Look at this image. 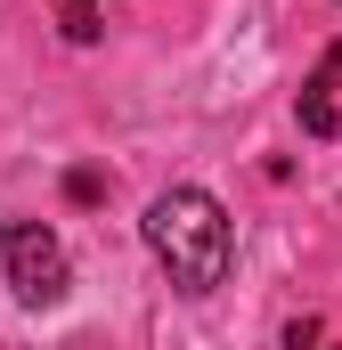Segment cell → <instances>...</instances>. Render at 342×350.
<instances>
[{
    "mask_svg": "<svg viewBox=\"0 0 342 350\" xmlns=\"http://www.w3.org/2000/svg\"><path fill=\"white\" fill-rule=\"evenodd\" d=\"M0 269H8L16 301H33V310H57L66 285H74V261H66L57 228H41V220H8L0 228Z\"/></svg>",
    "mask_w": 342,
    "mask_h": 350,
    "instance_id": "7a4b0ae2",
    "label": "cell"
},
{
    "mask_svg": "<svg viewBox=\"0 0 342 350\" xmlns=\"http://www.w3.org/2000/svg\"><path fill=\"white\" fill-rule=\"evenodd\" d=\"M57 25H66V41H98L106 33V0H57Z\"/></svg>",
    "mask_w": 342,
    "mask_h": 350,
    "instance_id": "277c9868",
    "label": "cell"
},
{
    "mask_svg": "<svg viewBox=\"0 0 342 350\" xmlns=\"http://www.w3.org/2000/svg\"><path fill=\"white\" fill-rule=\"evenodd\" d=\"M326 350H342V342H326Z\"/></svg>",
    "mask_w": 342,
    "mask_h": 350,
    "instance_id": "8992f818",
    "label": "cell"
},
{
    "mask_svg": "<svg viewBox=\"0 0 342 350\" xmlns=\"http://www.w3.org/2000/svg\"><path fill=\"white\" fill-rule=\"evenodd\" d=\"M147 253L171 269L179 293H220L228 285V261H237V228L220 212V196L204 187H163L147 204Z\"/></svg>",
    "mask_w": 342,
    "mask_h": 350,
    "instance_id": "6da1fadb",
    "label": "cell"
},
{
    "mask_svg": "<svg viewBox=\"0 0 342 350\" xmlns=\"http://www.w3.org/2000/svg\"><path fill=\"white\" fill-rule=\"evenodd\" d=\"M66 196H74V204H98V196H106V179H98V172H66Z\"/></svg>",
    "mask_w": 342,
    "mask_h": 350,
    "instance_id": "5b68a950",
    "label": "cell"
},
{
    "mask_svg": "<svg viewBox=\"0 0 342 350\" xmlns=\"http://www.w3.org/2000/svg\"><path fill=\"white\" fill-rule=\"evenodd\" d=\"M302 131H310V139H334V131H342V114H334V74H326V66L302 82Z\"/></svg>",
    "mask_w": 342,
    "mask_h": 350,
    "instance_id": "3957f363",
    "label": "cell"
}]
</instances>
